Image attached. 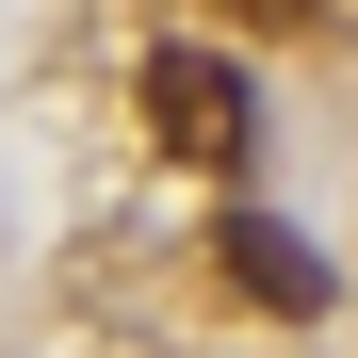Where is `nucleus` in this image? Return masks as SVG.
Returning a JSON list of instances; mask_svg holds the SVG:
<instances>
[{
  "label": "nucleus",
  "mask_w": 358,
  "mask_h": 358,
  "mask_svg": "<svg viewBox=\"0 0 358 358\" xmlns=\"http://www.w3.org/2000/svg\"><path fill=\"white\" fill-rule=\"evenodd\" d=\"M261 17H326V0H261Z\"/></svg>",
  "instance_id": "obj_3"
},
{
  "label": "nucleus",
  "mask_w": 358,
  "mask_h": 358,
  "mask_svg": "<svg viewBox=\"0 0 358 358\" xmlns=\"http://www.w3.org/2000/svg\"><path fill=\"white\" fill-rule=\"evenodd\" d=\"M212 261H228V293H245V310H277V326H310V310H326V261L293 245L277 212H228V228H212Z\"/></svg>",
  "instance_id": "obj_2"
},
{
  "label": "nucleus",
  "mask_w": 358,
  "mask_h": 358,
  "mask_svg": "<svg viewBox=\"0 0 358 358\" xmlns=\"http://www.w3.org/2000/svg\"><path fill=\"white\" fill-rule=\"evenodd\" d=\"M147 131L179 147V163H245V66H212V49H147Z\"/></svg>",
  "instance_id": "obj_1"
}]
</instances>
